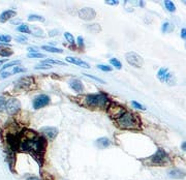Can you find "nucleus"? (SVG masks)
<instances>
[{
    "mask_svg": "<svg viewBox=\"0 0 186 180\" xmlns=\"http://www.w3.org/2000/svg\"><path fill=\"white\" fill-rule=\"evenodd\" d=\"M14 16H16V11L14 10H4L3 13L0 15V23H5Z\"/></svg>",
    "mask_w": 186,
    "mask_h": 180,
    "instance_id": "nucleus-14",
    "label": "nucleus"
},
{
    "mask_svg": "<svg viewBox=\"0 0 186 180\" xmlns=\"http://www.w3.org/2000/svg\"><path fill=\"white\" fill-rule=\"evenodd\" d=\"M107 111H108V114L110 115V117L113 118L115 120L119 119V118L126 112L123 106L116 104V103H112V104L109 105V107L107 108Z\"/></svg>",
    "mask_w": 186,
    "mask_h": 180,
    "instance_id": "nucleus-4",
    "label": "nucleus"
},
{
    "mask_svg": "<svg viewBox=\"0 0 186 180\" xmlns=\"http://www.w3.org/2000/svg\"><path fill=\"white\" fill-rule=\"evenodd\" d=\"M164 7L167 8L170 13H174L176 10V6L172 1H164Z\"/></svg>",
    "mask_w": 186,
    "mask_h": 180,
    "instance_id": "nucleus-25",
    "label": "nucleus"
},
{
    "mask_svg": "<svg viewBox=\"0 0 186 180\" xmlns=\"http://www.w3.org/2000/svg\"><path fill=\"white\" fill-rule=\"evenodd\" d=\"M17 31L22 32V33H27V34L31 33L30 28H29V26L27 24H21L19 27L17 28Z\"/></svg>",
    "mask_w": 186,
    "mask_h": 180,
    "instance_id": "nucleus-21",
    "label": "nucleus"
},
{
    "mask_svg": "<svg viewBox=\"0 0 186 180\" xmlns=\"http://www.w3.org/2000/svg\"><path fill=\"white\" fill-rule=\"evenodd\" d=\"M183 2H184V3H185V4H186V1H183Z\"/></svg>",
    "mask_w": 186,
    "mask_h": 180,
    "instance_id": "nucleus-45",
    "label": "nucleus"
},
{
    "mask_svg": "<svg viewBox=\"0 0 186 180\" xmlns=\"http://www.w3.org/2000/svg\"><path fill=\"white\" fill-rule=\"evenodd\" d=\"M24 72H26V69H23V67L14 66V69H13V73H11V75H14V73H24Z\"/></svg>",
    "mask_w": 186,
    "mask_h": 180,
    "instance_id": "nucleus-32",
    "label": "nucleus"
},
{
    "mask_svg": "<svg viewBox=\"0 0 186 180\" xmlns=\"http://www.w3.org/2000/svg\"><path fill=\"white\" fill-rule=\"evenodd\" d=\"M51 69V65L43 63H39L38 65H35V69Z\"/></svg>",
    "mask_w": 186,
    "mask_h": 180,
    "instance_id": "nucleus-33",
    "label": "nucleus"
},
{
    "mask_svg": "<svg viewBox=\"0 0 186 180\" xmlns=\"http://www.w3.org/2000/svg\"><path fill=\"white\" fill-rule=\"evenodd\" d=\"M20 63H21V61H20V60H14V61H10V62L5 63L4 65L1 67V69H0V73H4V70H5V69H7L8 67H11V66H18Z\"/></svg>",
    "mask_w": 186,
    "mask_h": 180,
    "instance_id": "nucleus-18",
    "label": "nucleus"
},
{
    "mask_svg": "<svg viewBox=\"0 0 186 180\" xmlns=\"http://www.w3.org/2000/svg\"><path fill=\"white\" fill-rule=\"evenodd\" d=\"M169 176L172 177L173 179H182L186 176V173L183 172V171H181V170L173 169L169 172Z\"/></svg>",
    "mask_w": 186,
    "mask_h": 180,
    "instance_id": "nucleus-15",
    "label": "nucleus"
},
{
    "mask_svg": "<svg viewBox=\"0 0 186 180\" xmlns=\"http://www.w3.org/2000/svg\"><path fill=\"white\" fill-rule=\"evenodd\" d=\"M171 29H173V26H171V24L169 22H164L163 24H162V27H161V30H162V32H167V31H170Z\"/></svg>",
    "mask_w": 186,
    "mask_h": 180,
    "instance_id": "nucleus-28",
    "label": "nucleus"
},
{
    "mask_svg": "<svg viewBox=\"0 0 186 180\" xmlns=\"http://www.w3.org/2000/svg\"><path fill=\"white\" fill-rule=\"evenodd\" d=\"M26 180H41V179L38 178L37 176H29L26 178Z\"/></svg>",
    "mask_w": 186,
    "mask_h": 180,
    "instance_id": "nucleus-40",
    "label": "nucleus"
},
{
    "mask_svg": "<svg viewBox=\"0 0 186 180\" xmlns=\"http://www.w3.org/2000/svg\"><path fill=\"white\" fill-rule=\"evenodd\" d=\"M16 40L18 43H26L27 42V37L23 36V35H20V36H16Z\"/></svg>",
    "mask_w": 186,
    "mask_h": 180,
    "instance_id": "nucleus-35",
    "label": "nucleus"
},
{
    "mask_svg": "<svg viewBox=\"0 0 186 180\" xmlns=\"http://www.w3.org/2000/svg\"><path fill=\"white\" fill-rule=\"evenodd\" d=\"M110 63L115 67V69H122V63H121L117 58H111L110 59Z\"/></svg>",
    "mask_w": 186,
    "mask_h": 180,
    "instance_id": "nucleus-24",
    "label": "nucleus"
},
{
    "mask_svg": "<svg viewBox=\"0 0 186 180\" xmlns=\"http://www.w3.org/2000/svg\"><path fill=\"white\" fill-rule=\"evenodd\" d=\"M49 103H50V96L46 95V94H40V95L34 97L33 102H32V106H33L35 110H37V109L46 107L47 105H49Z\"/></svg>",
    "mask_w": 186,
    "mask_h": 180,
    "instance_id": "nucleus-8",
    "label": "nucleus"
},
{
    "mask_svg": "<svg viewBox=\"0 0 186 180\" xmlns=\"http://www.w3.org/2000/svg\"><path fill=\"white\" fill-rule=\"evenodd\" d=\"M97 69L102 70V72H111L112 70V66L110 65H105V64H98L97 65Z\"/></svg>",
    "mask_w": 186,
    "mask_h": 180,
    "instance_id": "nucleus-29",
    "label": "nucleus"
},
{
    "mask_svg": "<svg viewBox=\"0 0 186 180\" xmlns=\"http://www.w3.org/2000/svg\"><path fill=\"white\" fill-rule=\"evenodd\" d=\"M33 82V79L30 78V77H25V78H21L14 83V86H16L17 89H27V88L30 87V85Z\"/></svg>",
    "mask_w": 186,
    "mask_h": 180,
    "instance_id": "nucleus-10",
    "label": "nucleus"
},
{
    "mask_svg": "<svg viewBox=\"0 0 186 180\" xmlns=\"http://www.w3.org/2000/svg\"><path fill=\"white\" fill-rule=\"evenodd\" d=\"M10 23H11V24H19L20 20H13V21H11Z\"/></svg>",
    "mask_w": 186,
    "mask_h": 180,
    "instance_id": "nucleus-44",
    "label": "nucleus"
},
{
    "mask_svg": "<svg viewBox=\"0 0 186 180\" xmlns=\"http://www.w3.org/2000/svg\"><path fill=\"white\" fill-rule=\"evenodd\" d=\"M181 147H182V149L186 152V141H185V142L182 143V146H181Z\"/></svg>",
    "mask_w": 186,
    "mask_h": 180,
    "instance_id": "nucleus-43",
    "label": "nucleus"
},
{
    "mask_svg": "<svg viewBox=\"0 0 186 180\" xmlns=\"http://www.w3.org/2000/svg\"><path fill=\"white\" fill-rule=\"evenodd\" d=\"M181 37L183 40H186V29L185 28H183L181 30Z\"/></svg>",
    "mask_w": 186,
    "mask_h": 180,
    "instance_id": "nucleus-39",
    "label": "nucleus"
},
{
    "mask_svg": "<svg viewBox=\"0 0 186 180\" xmlns=\"http://www.w3.org/2000/svg\"><path fill=\"white\" fill-rule=\"evenodd\" d=\"M5 63H7V59H1L0 60V66H3Z\"/></svg>",
    "mask_w": 186,
    "mask_h": 180,
    "instance_id": "nucleus-41",
    "label": "nucleus"
},
{
    "mask_svg": "<svg viewBox=\"0 0 186 180\" xmlns=\"http://www.w3.org/2000/svg\"><path fill=\"white\" fill-rule=\"evenodd\" d=\"M96 145L98 147H101V148H105V147H109L111 145V141L109 140L108 138H99L96 140Z\"/></svg>",
    "mask_w": 186,
    "mask_h": 180,
    "instance_id": "nucleus-16",
    "label": "nucleus"
},
{
    "mask_svg": "<svg viewBox=\"0 0 186 180\" xmlns=\"http://www.w3.org/2000/svg\"><path fill=\"white\" fill-rule=\"evenodd\" d=\"M40 63H43V64H48V65H50V64H53V65H55V64H58V65H67L66 63L62 62V61H60V60H55V59H51V58H49V59H46V60L41 61Z\"/></svg>",
    "mask_w": 186,
    "mask_h": 180,
    "instance_id": "nucleus-17",
    "label": "nucleus"
},
{
    "mask_svg": "<svg viewBox=\"0 0 186 180\" xmlns=\"http://www.w3.org/2000/svg\"><path fill=\"white\" fill-rule=\"evenodd\" d=\"M84 76H86V77H88V78H90V79H93L94 81H97V82H99V83H101V84H105V81H102L101 79H99V78H97V77H94V76H92V75H88V73H83Z\"/></svg>",
    "mask_w": 186,
    "mask_h": 180,
    "instance_id": "nucleus-34",
    "label": "nucleus"
},
{
    "mask_svg": "<svg viewBox=\"0 0 186 180\" xmlns=\"http://www.w3.org/2000/svg\"><path fill=\"white\" fill-rule=\"evenodd\" d=\"M49 34H50V36H53V35H55V34H58V31H56V30H54V31H51Z\"/></svg>",
    "mask_w": 186,
    "mask_h": 180,
    "instance_id": "nucleus-42",
    "label": "nucleus"
},
{
    "mask_svg": "<svg viewBox=\"0 0 186 180\" xmlns=\"http://www.w3.org/2000/svg\"><path fill=\"white\" fill-rule=\"evenodd\" d=\"M76 42H78V46L79 47H84V38H83L82 36H79L78 38H76Z\"/></svg>",
    "mask_w": 186,
    "mask_h": 180,
    "instance_id": "nucleus-37",
    "label": "nucleus"
},
{
    "mask_svg": "<svg viewBox=\"0 0 186 180\" xmlns=\"http://www.w3.org/2000/svg\"><path fill=\"white\" fill-rule=\"evenodd\" d=\"M131 105L134 106L135 109H138V110H143V111L146 110V107H145V106H143V105L141 104V103H138V102L132 101L131 102Z\"/></svg>",
    "mask_w": 186,
    "mask_h": 180,
    "instance_id": "nucleus-30",
    "label": "nucleus"
},
{
    "mask_svg": "<svg viewBox=\"0 0 186 180\" xmlns=\"http://www.w3.org/2000/svg\"><path fill=\"white\" fill-rule=\"evenodd\" d=\"M41 132L48 137L49 139H55L56 136L58 134V129L56 128H51V126H46V128H41Z\"/></svg>",
    "mask_w": 186,
    "mask_h": 180,
    "instance_id": "nucleus-11",
    "label": "nucleus"
},
{
    "mask_svg": "<svg viewBox=\"0 0 186 180\" xmlns=\"http://www.w3.org/2000/svg\"><path fill=\"white\" fill-rule=\"evenodd\" d=\"M10 75H11V73H0V78L5 79V78H7V77H10Z\"/></svg>",
    "mask_w": 186,
    "mask_h": 180,
    "instance_id": "nucleus-38",
    "label": "nucleus"
},
{
    "mask_svg": "<svg viewBox=\"0 0 186 180\" xmlns=\"http://www.w3.org/2000/svg\"><path fill=\"white\" fill-rule=\"evenodd\" d=\"M105 4H111V5H117L119 3V1L118 0H105Z\"/></svg>",
    "mask_w": 186,
    "mask_h": 180,
    "instance_id": "nucleus-36",
    "label": "nucleus"
},
{
    "mask_svg": "<svg viewBox=\"0 0 186 180\" xmlns=\"http://www.w3.org/2000/svg\"><path fill=\"white\" fill-rule=\"evenodd\" d=\"M28 21H40V22H45V18L43 16H39V15H30V16H28Z\"/></svg>",
    "mask_w": 186,
    "mask_h": 180,
    "instance_id": "nucleus-22",
    "label": "nucleus"
},
{
    "mask_svg": "<svg viewBox=\"0 0 186 180\" xmlns=\"http://www.w3.org/2000/svg\"><path fill=\"white\" fill-rule=\"evenodd\" d=\"M21 109V102L18 98H10L5 104V110L8 114L13 115L20 111Z\"/></svg>",
    "mask_w": 186,
    "mask_h": 180,
    "instance_id": "nucleus-7",
    "label": "nucleus"
},
{
    "mask_svg": "<svg viewBox=\"0 0 186 180\" xmlns=\"http://www.w3.org/2000/svg\"><path fill=\"white\" fill-rule=\"evenodd\" d=\"M66 61L69 63H72L75 64L76 66H80V67H84V69H90V65L89 63L85 62V61L81 60L79 58H76V57H66Z\"/></svg>",
    "mask_w": 186,
    "mask_h": 180,
    "instance_id": "nucleus-12",
    "label": "nucleus"
},
{
    "mask_svg": "<svg viewBox=\"0 0 186 180\" xmlns=\"http://www.w3.org/2000/svg\"><path fill=\"white\" fill-rule=\"evenodd\" d=\"M126 61L134 67H141L143 65V58L134 52H128L125 55Z\"/></svg>",
    "mask_w": 186,
    "mask_h": 180,
    "instance_id": "nucleus-6",
    "label": "nucleus"
},
{
    "mask_svg": "<svg viewBox=\"0 0 186 180\" xmlns=\"http://www.w3.org/2000/svg\"><path fill=\"white\" fill-rule=\"evenodd\" d=\"M64 37L66 38V40L70 44V45H72V47H75L76 40H75V37H73V35L72 33H69V32H65V33H64Z\"/></svg>",
    "mask_w": 186,
    "mask_h": 180,
    "instance_id": "nucleus-23",
    "label": "nucleus"
},
{
    "mask_svg": "<svg viewBox=\"0 0 186 180\" xmlns=\"http://www.w3.org/2000/svg\"><path fill=\"white\" fill-rule=\"evenodd\" d=\"M79 17L85 21H91L96 17V13L93 8L91 7H85L79 11Z\"/></svg>",
    "mask_w": 186,
    "mask_h": 180,
    "instance_id": "nucleus-9",
    "label": "nucleus"
},
{
    "mask_svg": "<svg viewBox=\"0 0 186 180\" xmlns=\"http://www.w3.org/2000/svg\"><path fill=\"white\" fill-rule=\"evenodd\" d=\"M157 78L160 80L161 82H167L169 85L175 84V78H174V76L167 70V69H165V67L159 69L157 73Z\"/></svg>",
    "mask_w": 186,
    "mask_h": 180,
    "instance_id": "nucleus-5",
    "label": "nucleus"
},
{
    "mask_svg": "<svg viewBox=\"0 0 186 180\" xmlns=\"http://www.w3.org/2000/svg\"><path fill=\"white\" fill-rule=\"evenodd\" d=\"M43 50H45L47 52H50V53H62L63 50L62 49H59V48H56V47H52V46H41L40 47Z\"/></svg>",
    "mask_w": 186,
    "mask_h": 180,
    "instance_id": "nucleus-19",
    "label": "nucleus"
},
{
    "mask_svg": "<svg viewBox=\"0 0 186 180\" xmlns=\"http://www.w3.org/2000/svg\"><path fill=\"white\" fill-rule=\"evenodd\" d=\"M13 55V51L10 49V47H7V48H1L0 49V56H2V57H10V56Z\"/></svg>",
    "mask_w": 186,
    "mask_h": 180,
    "instance_id": "nucleus-20",
    "label": "nucleus"
},
{
    "mask_svg": "<svg viewBox=\"0 0 186 180\" xmlns=\"http://www.w3.org/2000/svg\"><path fill=\"white\" fill-rule=\"evenodd\" d=\"M118 128L122 129H138L141 128L140 119L130 112H125L119 119L116 120Z\"/></svg>",
    "mask_w": 186,
    "mask_h": 180,
    "instance_id": "nucleus-1",
    "label": "nucleus"
},
{
    "mask_svg": "<svg viewBox=\"0 0 186 180\" xmlns=\"http://www.w3.org/2000/svg\"><path fill=\"white\" fill-rule=\"evenodd\" d=\"M146 161L153 166H163L170 163V156L165 152V150L159 148L154 154L147 158Z\"/></svg>",
    "mask_w": 186,
    "mask_h": 180,
    "instance_id": "nucleus-3",
    "label": "nucleus"
},
{
    "mask_svg": "<svg viewBox=\"0 0 186 180\" xmlns=\"http://www.w3.org/2000/svg\"><path fill=\"white\" fill-rule=\"evenodd\" d=\"M5 104H6V99L3 95L0 96V112L5 110Z\"/></svg>",
    "mask_w": 186,
    "mask_h": 180,
    "instance_id": "nucleus-31",
    "label": "nucleus"
},
{
    "mask_svg": "<svg viewBox=\"0 0 186 180\" xmlns=\"http://www.w3.org/2000/svg\"><path fill=\"white\" fill-rule=\"evenodd\" d=\"M13 40V37L8 34H0V43L1 44H8L10 40Z\"/></svg>",
    "mask_w": 186,
    "mask_h": 180,
    "instance_id": "nucleus-26",
    "label": "nucleus"
},
{
    "mask_svg": "<svg viewBox=\"0 0 186 180\" xmlns=\"http://www.w3.org/2000/svg\"><path fill=\"white\" fill-rule=\"evenodd\" d=\"M27 57H28V58H36V59H40V58H43V57H45V55L41 54V53L35 52V53H28Z\"/></svg>",
    "mask_w": 186,
    "mask_h": 180,
    "instance_id": "nucleus-27",
    "label": "nucleus"
},
{
    "mask_svg": "<svg viewBox=\"0 0 186 180\" xmlns=\"http://www.w3.org/2000/svg\"><path fill=\"white\" fill-rule=\"evenodd\" d=\"M109 103L108 96L102 93L88 94L85 96V104L91 108L105 109L109 107Z\"/></svg>",
    "mask_w": 186,
    "mask_h": 180,
    "instance_id": "nucleus-2",
    "label": "nucleus"
},
{
    "mask_svg": "<svg viewBox=\"0 0 186 180\" xmlns=\"http://www.w3.org/2000/svg\"><path fill=\"white\" fill-rule=\"evenodd\" d=\"M69 86L70 88H72L73 90L76 91V92H83V90H84V85L80 80L78 79H72L69 81Z\"/></svg>",
    "mask_w": 186,
    "mask_h": 180,
    "instance_id": "nucleus-13",
    "label": "nucleus"
}]
</instances>
